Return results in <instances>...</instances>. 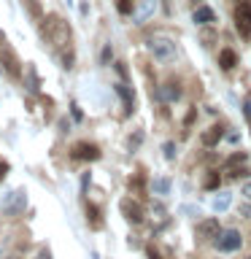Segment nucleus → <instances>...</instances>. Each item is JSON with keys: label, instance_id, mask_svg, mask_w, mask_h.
Segmentation results:
<instances>
[{"label": "nucleus", "instance_id": "nucleus-1", "mask_svg": "<svg viewBox=\"0 0 251 259\" xmlns=\"http://www.w3.org/2000/svg\"><path fill=\"white\" fill-rule=\"evenodd\" d=\"M146 46H149V52L154 54V60H157V62H168V60H173V57H176V44L170 38H165V35H151Z\"/></svg>", "mask_w": 251, "mask_h": 259}, {"label": "nucleus", "instance_id": "nucleus-2", "mask_svg": "<svg viewBox=\"0 0 251 259\" xmlns=\"http://www.w3.org/2000/svg\"><path fill=\"white\" fill-rule=\"evenodd\" d=\"M232 19H235V27H238L240 38L248 40L251 38V0H238V3H235Z\"/></svg>", "mask_w": 251, "mask_h": 259}, {"label": "nucleus", "instance_id": "nucleus-3", "mask_svg": "<svg viewBox=\"0 0 251 259\" xmlns=\"http://www.w3.org/2000/svg\"><path fill=\"white\" fill-rule=\"evenodd\" d=\"M214 243L222 254H235V251L243 246V235L235 230V227H230V230H222V235H219Z\"/></svg>", "mask_w": 251, "mask_h": 259}, {"label": "nucleus", "instance_id": "nucleus-4", "mask_svg": "<svg viewBox=\"0 0 251 259\" xmlns=\"http://www.w3.org/2000/svg\"><path fill=\"white\" fill-rule=\"evenodd\" d=\"M0 70H3L8 78H19L22 76V65H19V57H16L14 49H8V46L0 49Z\"/></svg>", "mask_w": 251, "mask_h": 259}, {"label": "nucleus", "instance_id": "nucleus-5", "mask_svg": "<svg viewBox=\"0 0 251 259\" xmlns=\"http://www.w3.org/2000/svg\"><path fill=\"white\" fill-rule=\"evenodd\" d=\"M100 154H103L100 146H95L89 141H78V143L70 146V157L78 159V162H97V159H100Z\"/></svg>", "mask_w": 251, "mask_h": 259}, {"label": "nucleus", "instance_id": "nucleus-6", "mask_svg": "<svg viewBox=\"0 0 251 259\" xmlns=\"http://www.w3.org/2000/svg\"><path fill=\"white\" fill-rule=\"evenodd\" d=\"M27 208V194H24V189H16L11 194H6V200H3V210L8 216H16V213H22V210Z\"/></svg>", "mask_w": 251, "mask_h": 259}, {"label": "nucleus", "instance_id": "nucleus-7", "mask_svg": "<svg viewBox=\"0 0 251 259\" xmlns=\"http://www.w3.org/2000/svg\"><path fill=\"white\" fill-rule=\"evenodd\" d=\"M119 208H121V213L127 216L130 224H141L143 219H146L143 216V205H141V202H135L133 197H124V200L119 202Z\"/></svg>", "mask_w": 251, "mask_h": 259}, {"label": "nucleus", "instance_id": "nucleus-8", "mask_svg": "<svg viewBox=\"0 0 251 259\" xmlns=\"http://www.w3.org/2000/svg\"><path fill=\"white\" fill-rule=\"evenodd\" d=\"M116 95L121 97V103H124V113H121V116L130 119L135 113V92H133V87H130V81H124V84L116 87Z\"/></svg>", "mask_w": 251, "mask_h": 259}, {"label": "nucleus", "instance_id": "nucleus-9", "mask_svg": "<svg viewBox=\"0 0 251 259\" xmlns=\"http://www.w3.org/2000/svg\"><path fill=\"white\" fill-rule=\"evenodd\" d=\"M49 44H54L57 49H62V46L70 44V24L65 22V19L57 22V27H54V32H52V38H49Z\"/></svg>", "mask_w": 251, "mask_h": 259}, {"label": "nucleus", "instance_id": "nucleus-10", "mask_svg": "<svg viewBox=\"0 0 251 259\" xmlns=\"http://www.w3.org/2000/svg\"><path fill=\"white\" fill-rule=\"evenodd\" d=\"M159 97H162L165 103H176V100H181V81H178V78L165 81V84L159 87Z\"/></svg>", "mask_w": 251, "mask_h": 259}, {"label": "nucleus", "instance_id": "nucleus-11", "mask_svg": "<svg viewBox=\"0 0 251 259\" xmlns=\"http://www.w3.org/2000/svg\"><path fill=\"white\" fill-rule=\"evenodd\" d=\"M197 235H200L202 240H216L219 235H222V227H219L216 219H205V222H200Z\"/></svg>", "mask_w": 251, "mask_h": 259}, {"label": "nucleus", "instance_id": "nucleus-12", "mask_svg": "<svg viewBox=\"0 0 251 259\" xmlns=\"http://www.w3.org/2000/svg\"><path fill=\"white\" fill-rule=\"evenodd\" d=\"M192 22L200 24V27H205V24H214V22H216L214 8H211V6H197V8L192 11Z\"/></svg>", "mask_w": 251, "mask_h": 259}, {"label": "nucleus", "instance_id": "nucleus-13", "mask_svg": "<svg viewBox=\"0 0 251 259\" xmlns=\"http://www.w3.org/2000/svg\"><path fill=\"white\" fill-rule=\"evenodd\" d=\"M127 189H130V194H143V189H146V170L143 167L135 170V173L127 178Z\"/></svg>", "mask_w": 251, "mask_h": 259}, {"label": "nucleus", "instance_id": "nucleus-14", "mask_svg": "<svg viewBox=\"0 0 251 259\" xmlns=\"http://www.w3.org/2000/svg\"><path fill=\"white\" fill-rule=\"evenodd\" d=\"M222 138H224V127H222V124H214V127H208L205 133H202V146L214 149V146L222 141Z\"/></svg>", "mask_w": 251, "mask_h": 259}, {"label": "nucleus", "instance_id": "nucleus-15", "mask_svg": "<svg viewBox=\"0 0 251 259\" xmlns=\"http://www.w3.org/2000/svg\"><path fill=\"white\" fill-rule=\"evenodd\" d=\"M219 68L224 73H230L238 68V54L232 52V49H222V54H219Z\"/></svg>", "mask_w": 251, "mask_h": 259}, {"label": "nucleus", "instance_id": "nucleus-16", "mask_svg": "<svg viewBox=\"0 0 251 259\" xmlns=\"http://www.w3.org/2000/svg\"><path fill=\"white\" fill-rule=\"evenodd\" d=\"M24 11H27V16L32 22H40L44 19V6H40V0H24Z\"/></svg>", "mask_w": 251, "mask_h": 259}, {"label": "nucleus", "instance_id": "nucleus-17", "mask_svg": "<svg viewBox=\"0 0 251 259\" xmlns=\"http://www.w3.org/2000/svg\"><path fill=\"white\" fill-rule=\"evenodd\" d=\"M57 22H60V16H57V14H46L44 16V22H40V35H44L46 40L49 38H52V32H54V27H57Z\"/></svg>", "mask_w": 251, "mask_h": 259}, {"label": "nucleus", "instance_id": "nucleus-18", "mask_svg": "<svg viewBox=\"0 0 251 259\" xmlns=\"http://www.w3.org/2000/svg\"><path fill=\"white\" fill-rule=\"evenodd\" d=\"M170 186H173V181H170L168 176H159V178H154V184H151V192L157 194V197H165V194L170 192Z\"/></svg>", "mask_w": 251, "mask_h": 259}, {"label": "nucleus", "instance_id": "nucleus-19", "mask_svg": "<svg viewBox=\"0 0 251 259\" xmlns=\"http://www.w3.org/2000/svg\"><path fill=\"white\" fill-rule=\"evenodd\" d=\"M38 84H40V78H38V73H35V68H30L24 70V89H27V92H38Z\"/></svg>", "mask_w": 251, "mask_h": 259}, {"label": "nucleus", "instance_id": "nucleus-20", "mask_svg": "<svg viewBox=\"0 0 251 259\" xmlns=\"http://www.w3.org/2000/svg\"><path fill=\"white\" fill-rule=\"evenodd\" d=\"M224 176H227V181H235V178H246V176H251V170H248L246 165H230Z\"/></svg>", "mask_w": 251, "mask_h": 259}, {"label": "nucleus", "instance_id": "nucleus-21", "mask_svg": "<svg viewBox=\"0 0 251 259\" xmlns=\"http://www.w3.org/2000/svg\"><path fill=\"white\" fill-rule=\"evenodd\" d=\"M219 184H222V176H219L216 170H208V176L202 178V189H205V192H214V189H219Z\"/></svg>", "mask_w": 251, "mask_h": 259}, {"label": "nucleus", "instance_id": "nucleus-22", "mask_svg": "<svg viewBox=\"0 0 251 259\" xmlns=\"http://www.w3.org/2000/svg\"><path fill=\"white\" fill-rule=\"evenodd\" d=\"M154 8H157V0H141V6H138V19H149L154 14Z\"/></svg>", "mask_w": 251, "mask_h": 259}, {"label": "nucleus", "instance_id": "nucleus-23", "mask_svg": "<svg viewBox=\"0 0 251 259\" xmlns=\"http://www.w3.org/2000/svg\"><path fill=\"white\" fill-rule=\"evenodd\" d=\"M60 60H62V68L65 70H73V62H76V57H73V46H62L60 49Z\"/></svg>", "mask_w": 251, "mask_h": 259}, {"label": "nucleus", "instance_id": "nucleus-24", "mask_svg": "<svg viewBox=\"0 0 251 259\" xmlns=\"http://www.w3.org/2000/svg\"><path fill=\"white\" fill-rule=\"evenodd\" d=\"M141 143H143V130H135V133H130V138H127V151L135 154L138 149H141Z\"/></svg>", "mask_w": 251, "mask_h": 259}, {"label": "nucleus", "instance_id": "nucleus-25", "mask_svg": "<svg viewBox=\"0 0 251 259\" xmlns=\"http://www.w3.org/2000/svg\"><path fill=\"white\" fill-rule=\"evenodd\" d=\"M230 205H232V194L230 192H222V194H216V197H214V208L216 210H227Z\"/></svg>", "mask_w": 251, "mask_h": 259}, {"label": "nucleus", "instance_id": "nucleus-26", "mask_svg": "<svg viewBox=\"0 0 251 259\" xmlns=\"http://www.w3.org/2000/svg\"><path fill=\"white\" fill-rule=\"evenodd\" d=\"M200 40H202V44H205V46H214L216 40H219V32H216L214 27H208V30L202 27V30H200Z\"/></svg>", "mask_w": 251, "mask_h": 259}, {"label": "nucleus", "instance_id": "nucleus-27", "mask_svg": "<svg viewBox=\"0 0 251 259\" xmlns=\"http://www.w3.org/2000/svg\"><path fill=\"white\" fill-rule=\"evenodd\" d=\"M87 216H89V224H92V227H97V224H100L103 222V213H100V208H97V205H92V202H87Z\"/></svg>", "mask_w": 251, "mask_h": 259}, {"label": "nucleus", "instance_id": "nucleus-28", "mask_svg": "<svg viewBox=\"0 0 251 259\" xmlns=\"http://www.w3.org/2000/svg\"><path fill=\"white\" fill-rule=\"evenodd\" d=\"M246 162H248V154L238 151V154H232V157L227 159V167H230V165H246Z\"/></svg>", "mask_w": 251, "mask_h": 259}, {"label": "nucleus", "instance_id": "nucleus-29", "mask_svg": "<svg viewBox=\"0 0 251 259\" xmlns=\"http://www.w3.org/2000/svg\"><path fill=\"white\" fill-rule=\"evenodd\" d=\"M133 8H135L133 0H116V11L119 14H133Z\"/></svg>", "mask_w": 251, "mask_h": 259}, {"label": "nucleus", "instance_id": "nucleus-30", "mask_svg": "<svg viewBox=\"0 0 251 259\" xmlns=\"http://www.w3.org/2000/svg\"><path fill=\"white\" fill-rule=\"evenodd\" d=\"M162 154H165V159H176V143L173 141L162 143Z\"/></svg>", "mask_w": 251, "mask_h": 259}, {"label": "nucleus", "instance_id": "nucleus-31", "mask_svg": "<svg viewBox=\"0 0 251 259\" xmlns=\"http://www.w3.org/2000/svg\"><path fill=\"white\" fill-rule=\"evenodd\" d=\"M113 68H116V73H119V76L124 78V81L130 78V70H127V65H124V62H113Z\"/></svg>", "mask_w": 251, "mask_h": 259}, {"label": "nucleus", "instance_id": "nucleus-32", "mask_svg": "<svg viewBox=\"0 0 251 259\" xmlns=\"http://www.w3.org/2000/svg\"><path fill=\"white\" fill-rule=\"evenodd\" d=\"M70 116H73V121H81V119H84V113H81V108H78L76 103H70Z\"/></svg>", "mask_w": 251, "mask_h": 259}, {"label": "nucleus", "instance_id": "nucleus-33", "mask_svg": "<svg viewBox=\"0 0 251 259\" xmlns=\"http://www.w3.org/2000/svg\"><path fill=\"white\" fill-rule=\"evenodd\" d=\"M151 210H154V216H157V219L165 216V208H162V202H159V200H154V202H151Z\"/></svg>", "mask_w": 251, "mask_h": 259}, {"label": "nucleus", "instance_id": "nucleus-34", "mask_svg": "<svg viewBox=\"0 0 251 259\" xmlns=\"http://www.w3.org/2000/svg\"><path fill=\"white\" fill-rule=\"evenodd\" d=\"M146 254H149V259H162V254H159L157 246H146Z\"/></svg>", "mask_w": 251, "mask_h": 259}, {"label": "nucleus", "instance_id": "nucleus-35", "mask_svg": "<svg viewBox=\"0 0 251 259\" xmlns=\"http://www.w3.org/2000/svg\"><path fill=\"white\" fill-rule=\"evenodd\" d=\"M35 259H52V251H49V246H40L38 254H35Z\"/></svg>", "mask_w": 251, "mask_h": 259}, {"label": "nucleus", "instance_id": "nucleus-36", "mask_svg": "<svg viewBox=\"0 0 251 259\" xmlns=\"http://www.w3.org/2000/svg\"><path fill=\"white\" fill-rule=\"evenodd\" d=\"M243 116L251 121V97H246V100H243Z\"/></svg>", "mask_w": 251, "mask_h": 259}, {"label": "nucleus", "instance_id": "nucleus-37", "mask_svg": "<svg viewBox=\"0 0 251 259\" xmlns=\"http://www.w3.org/2000/svg\"><path fill=\"white\" fill-rule=\"evenodd\" d=\"M240 216H243V219H251V200L240 205Z\"/></svg>", "mask_w": 251, "mask_h": 259}, {"label": "nucleus", "instance_id": "nucleus-38", "mask_svg": "<svg viewBox=\"0 0 251 259\" xmlns=\"http://www.w3.org/2000/svg\"><path fill=\"white\" fill-rule=\"evenodd\" d=\"M8 170H11V167H8V162H0V181L8 176Z\"/></svg>", "mask_w": 251, "mask_h": 259}, {"label": "nucleus", "instance_id": "nucleus-39", "mask_svg": "<svg viewBox=\"0 0 251 259\" xmlns=\"http://www.w3.org/2000/svg\"><path fill=\"white\" fill-rule=\"evenodd\" d=\"M243 194H246V200H251V181H248L246 186H243Z\"/></svg>", "mask_w": 251, "mask_h": 259}, {"label": "nucleus", "instance_id": "nucleus-40", "mask_svg": "<svg viewBox=\"0 0 251 259\" xmlns=\"http://www.w3.org/2000/svg\"><path fill=\"white\" fill-rule=\"evenodd\" d=\"M227 141H230V143H238V133H227Z\"/></svg>", "mask_w": 251, "mask_h": 259}, {"label": "nucleus", "instance_id": "nucleus-41", "mask_svg": "<svg viewBox=\"0 0 251 259\" xmlns=\"http://www.w3.org/2000/svg\"><path fill=\"white\" fill-rule=\"evenodd\" d=\"M3 40H6V35H3V32H0V44H3Z\"/></svg>", "mask_w": 251, "mask_h": 259}, {"label": "nucleus", "instance_id": "nucleus-42", "mask_svg": "<svg viewBox=\"0 0 251 259\" xmlns=\"http://www.w3.org/2000/svg\"><path fill=\"white\" fill-rule=\"evenodd\" d=\"M8 259H19V256H8Z\"/></svg>", "mask_w": 251, "mask_h": 259}]
</instances>
